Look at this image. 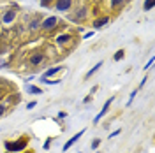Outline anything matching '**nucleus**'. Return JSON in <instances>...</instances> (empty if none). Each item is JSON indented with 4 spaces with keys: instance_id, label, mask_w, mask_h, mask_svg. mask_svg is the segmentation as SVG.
<instances>
[{
    "instance_id": "obj_1",
    "label": "nucleus",
    "mask_w": 155,
    "mask_h": 153,
    "mask_svg": "<svg viewBox=\"0 0 155 153\" xmlns=\"http://www.w3.org/2000/svg\"><path fill=\"white\" fill-rule=\"evenodd\" d=\"M25 148H27V137H23L21 141H14V143H11V141L5 143V150H7L9 153L21 151V150H25Z\"/></svg>"
},
{
    "instance_id": "obj_2",
    "label": "nucleus",
    "mask_w": 155,
    "mask_h": 153,
    "mask_svg": "<svg viewBox=\"0 0 155 153\" xmlns=\"http://www.w3.org/2000/svg\"><path fill=\"white\" fill-rule=\"evenodd\" d=\"M58 25V18H55V16H51V18H48V20L42 21V28H46V30H51V28H55Z\"/></svg>"
},
{
    "instance_id": "obj_3",
    "label": "nucleus",
    "mask_w": 155,
    "mask_h": 153,
    "mask_svg": "<svg viewBox=\"0 0 155 153\" xmlns=\"http://www.w3.org/2000/svg\"><path fill=\"white\" fill-rule=\"evenodd\" d=\"M113 99H115V97H111V99H109V100H106V104H104V107H102V111L99 113V114H97V116H95V120H93V122H95V123L99 122V120H101V118H102L104 114H106V113H108V109H109V106H111V102H113Z\"/></svg>"
},
{
    "instance_id": "obj_4",
    "label": "nucleus",
    "mask_w": 155,
    "mask_h": 153,
    "mask_svg": "<svg viewBox=\"0 0 155 153\" xmlns=\"http://www.w3.org/2000/svg\"><path fill=\"white\" fill-rule=\"evenodd\" d=\"M83 132H85V130H79V132L76 134V135H73V139H69L67 143L63 144V151H65V150H69V148H71V146H73V144L76 143V141H78V139H79V137L83 135Z\"/></svg>"
},
{
    "instance_id": "obj_5",
    "label": "nucleus",
    "mask_w": 155,
    "mask_h": 153,
    "mask_svg": "<svg viewBox=\"0 0 155 153\" xmlns=\"http://www.w3.org/2000/svg\"><path fill=\"white\" fill-rule=\"evenodd\" d=\"M71 4H73V0H58L57 2V11H67L71 7Z\"/></svg>"
},
{
    "instance_id": "obj_6",
    "label": "nucleus",
    "mask_w": 155,
    "mask_h": 153,
    "mask_svg": "<svg viewBox=\"0 0 155 153\" xmlns=\"http://www.w3.org/2000/svg\"><path fill=\"white\" fill-rule=\"evenodd\" d=\"M42 60H44V55H41V53H35V55H32L30 56V63L32 65H39Z\"/></svg>"
},
{
    "instance_id": "obj_7",
    "label": "nucleus",
    "mask_w": 155,
    "mask_h": 153,
    "mask_svg": "<svg viewBox=\"0 0 155 153\" xmlns=\"http://www.w3.org/2000/svg\"><path fill=\"white\" fill-rule=\"evenodd\" d=\"M60 69H62V67H51V69H50L48 72H44V74H42V78H41V79H48L50 76H53V74H57V72L60 71Z\"/></svg>"
},
{
    "instance_id": "obj_8",
    "label": "nucleus",
    "mask_w": 155,
    "mask_h": 153,
    "mask_svg": "<svg viewBox=\"0 0 155 153\" xmlns=\"http://www.w3.org/2000/svg\"><path fill=\"white\" fill-rule=\"evenodd\" d=\"M101 67H102V62H97V63H95V65H93L92 69H90V71L86 72V78H90V76H92V74H95V72L99 71V69H101Z\"/></svg>"
},
{
    "instance_id": "obj_9",
    "label": "nucleus",
    "mask_w": 155,
    "mask_h": 153,
    "mask_svg": "<svg viewBox=\"0 0 155 153\" xmlns=\"http://www.w3.org/2000/svg\"><path fill=\"white\" fill-rule=\"evenodd\" d=\"M14 16H16V12L14 11H9V14L4 16V23H11V21L14 20Z\"/></svg>"
},
{
    "instance_id": "obj_10",
    "label": "nucleus",
    "mask_w": 155,
    "mask_h": 153,
    "mask_svg": "<svg viewBox=\"0 0 155 153\" xmlns=\"http://www.w3.org/2000/svg\"><path fill=\"white\" fill-rule=\"evenodd\" d=\"M124 55H125V51H124V49H118L116 53H115V56H113V58H115L116 62H118V60H122V58H124Z\"/></svg>"
},
{
    "instance_id": "obj_11",
    "label": "nucleus",
    "mask_w": 155,
    "mask_h": 153,
    "mask_svg": "<svg viewBox=\"0 0 155 153\" xmlns=\"http://www.w3.org/2000/svg\"><path fill=\"white\" fill-rule=\"evenodd\" d=\"M108 18H102V20H99V21H95V27H97V28H101V27H102V25H106V23H108Z\"/></svg>"
},
{
    "instance_id": "obj_12",
    "label": "nucleus",
    "mask_w": 155,
    "mask_h": 153,
    "mask_svg": "<svg viewBox=\"0 0 155 153\" xmlns=\"http://www.w3.org/2000/svg\"><path fill=\"white\" fill-rule=\"evenodd\" d=\"M28 92L30 93H41L42 90L41 88H37V86H28Z\"/></svg>"
},
{
    "instance_id": "obj_13",
    "label": "nucleus",
    "mask_w": 155,
    "mask_h": 153,
    "mask_svg": "<svg viewBox=\"0 0 155 153\" xmlns=\"http://www.w3.org/2000/svg\"><path fill=\"white\" fill-rule=\"evenodd\" d=\"M42 83H48V84H58L60 79H42Z\"/></svg>"
},
{
    "instance_id": "obj_14",
    "label": "nucleus",
    "mask_w": 155,
    "mask_h": 153,
    "mask_svg": "<svg viewBox=\"0 0 155 153\" xmlns=\"http://www.w3.org/2000/svg\"><path fill=\"white\" fill-rule=\"evenodd\" d=\"M69 39H71L69 35H62V37H57V42H67Z\"/></svg>"
},
{
    "instance_id": "obj_15",
    "label": "nucleus",
    "mask_w": 155,
    "mask_h": 153,
    "mask_svg": "<svg viewBox=\"0 0 155 153\" xmlns=\"http://www.w3.org/2000/svg\"><path fill=\"white\" fill-rule=\"evenodd\" d=\"M153 2H155V0H146L145 9H146V11H148V9H152V7H153Z\"/></svg>"
},
{
    "instance_id": "obj_16",
    "label": "nucleus",
    "mask_w": 155,
    "mask_h": 153,
    "mask_svg": "<svg viewBox=\"0 0 155 153\" xmlns=\"http://www.w3.org/2000/svg\"><path fill=\"white\" fill-rule=\"evenodd\" d=\"M99 144H101V139H93L92 148H93V150H97V148H99Z\"/></svg>"
},
{
    "instance_id": "obj_17",
    "label": "nucleus",
    "mask_w": 155,
    "mask_h": 153,
    "mask_svg": "<svg viewBox=\"0 0 155 153\" xmlns=\"http://www.w3.org/2000/svg\"><path fill=\"white\" fill-rule=\"evenodd\" d=\"M34 107H35V102H28V104H27V109H28V111L34 109Z\"/></svg>"
},
{
    "instance_id": "obj_18",
    "label": "nucleus",
    "mask_w": 155,
    "mask_h": 153,
    "mask_svg": "<svg viewBox=\"0 0 155 153\" xmlns=\"http://www.w3.org/2000/svg\"><path fill=\"white\" fill-rule=\"evenodd\" d=\"M118 134H120V130H115V132L109 135V139H115V135H118Z\"/></svg>"
},
{
    "instance_id": "obj_19",
    "label": "nucleus",
    "mask_w": 155,
    "mask_h": 153,
    "mask_svg": "<svg viewBox=\"0 0 155 153\" xmlns=\"http://www.w3.org/2000/svg\"><path fill=\"white\" fill-rule=\"evenodd\" d=\"M50 144H51V139H48V141H46V143H44V148H46V150H48V148H50Z\"/></svg>"
},
{
    "instance_id": "obj_20",
    "label": "nucleus",
    "mask_w": 155,
    "mask_h": 153,
    "mask_svg": "<svg viewBox=\"0 0 155 153\" xmlns=\"http://www.w3.org/2000/svg\"><path fill=\"white\" fill-rule=\"evenodd\" d=\"M37 25H39V21H37V20L32 21V28H37Z\"/></svg>"
},
{
    "instance_id": "obj_21",
    "label": "nucleus",
    "mask_w": 155,
    "mask_h": 153,
    "mask_svg": "<svg viewBox=\"0 0 155 153\" xmlns=\"http://www.w3.org/2000/svg\"><path fill=\"white\" fill-rule=\"evenodd\" d=\"M4 111H5V107H4V106H0V116L4 114Z\"/></svg>"
},
{
    "instance_id": "obj_22",
    "label": "nucleus",
    "mask_w": 155,
    "mask_h": 153,
    "mask_svg": "<svg viewBox=\"0 0 155 153\" xmlns=\"http://www.w3.org/2000/svg\"><path fill=\"white\" fill-rule=\"evenodd\" d=\"M120 2H122V0H113V5H118Z\"/></svg>"
},
{
    "instance_id": "obj_23",
    "label": "nucleus",
    "mask_w": 155,
    "mask_h": 153,
    "mask_svg": "<svg viewBox=\"0 0 155 153\" xmlns=\"http://www.w3.org/2000/svg\"><path fill=\"white\" fill-rule=\"evenodd\" d=\"M27 153H32V151H27Z\"/></svg>"
}]
</instances>
